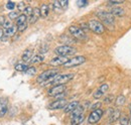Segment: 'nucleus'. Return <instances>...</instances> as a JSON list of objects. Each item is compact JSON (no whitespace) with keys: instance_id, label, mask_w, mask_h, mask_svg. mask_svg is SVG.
<instances>
[{"instance_id":"f257e3e1","label":"nucleus","mask_w":131,"mask_h":125,"mask_svg":"<svg viewBox=\"0 0 131 125\" xmlns=\"http://www.w3.org/2000/svg\"><path fill=\"white\" fill-rule=\"evenodd\" d=\"M59 75V71L57 69H51V70H47L42 72L38 77L36 78V82L39 84H48L50 81H52Z\"/></svg>"},{"instance_id":"f03ea898","label":"nucleus","mask_w":131,"mask_h":125,"mask_svg":"<svg viewBox=\"0 0 131 125\" xmlns=\"http://www.w3.org/2000/svg\"><path fill=\"white\" fill-rule=\"evenodd\" d=\"M54 53L58 56L68 58V56H72L76 53V48L73 47L72 46H70V45H63V46H59V47H56Z\"/></svg>"},{"instance_id":"7ed1b4c3","label":"nucleus","mask_w":131,"mask_h":125,"mask_svg":"<svg viewBox=\"0 0 131 125\" xmlns=\"http://www.w3.org/2000/svg\"><path fill=\"white\" fill-rule=\"evenodd\" d=\"M98 18L101 20V22L107 24V25H113L115 23V17L109 11H105V10H100L97 13Z\"/></svg>"},{"instance_id":"20e7f679","label":"nucleus","mask_w":131,"mask_h":125,"mask_svg":"<svg viewBox=\"0 0 131 125\" xmlns=\"http://www.w3.org/2000/svg\"><path fill=\"white\" fill-rule=\"evenodd\" d=\"M89 25V29L91 31H93L94 33H97V34H102L104 33L105 31V26L104 24L99 21V20H96V19H91L88 23Z\"/></svg>"},{"instance_id":"39448f33","label":"nucleus","mask_w":131,"mask_h":125,"mask_svg":"<svg viewBox=\"0 0 131 125\" xmlns=\"http://www.w3.org/2000/svg\"><path fill=\"white\" fill-rule=\"evenodd\" d=\"M74 78V74H63V75H58L52 81L49 82V84H51L52 86L56 85H65L66 83L70 82L71 80Z\"/></svg>"},{"instance_id":"423d86ee","label":"nucleus","mask_w":131,"mask_h":125,"mask_svg":"<svg viewBox=\"0 0 131 125\" xmlns=\"http://www.w3.org/2000/svg\"><path fill=\"white\" fill-rule=\"evenodd\" d=\"M69 31L70 33L77 39L79 40H84V39H87V34L85 31H83L80 26H77V25H71L69 27Z\"/></svg>"},{"instance_id":"0eeeda50","label":"nucleus","mask_w":131,"mask_h":125,"mask_svg":"<svg viewBox=\"0 0 131 125\" xmlns=\"http://www.w3.org/2000/svg\"><path fill=\"white\" fill-rule=\"evenodd\" d=\"M85 62H86V58L84 56H76V57L69 59V61L64 65V67L65 68H74V67H78L80 65H83Z\"/></svg>"},{"instance_id":"6e6552de","label":"nucleus","mask_w":131,"mask_h":125,"mask_svg":"<svg viewBox=\"0 0 131 125\" xmlns=\"http://www.w3.org/2000/svg\"><path fill=\"white\" fill-rule=\"evenodd\" d=\"M103 113H104V111L101 108L97 110H92V112L90 113V115L88 117V122L90 124L98 123L99 121H100V119L102 118V116H103Z\"/></svg>"},{"instance_id":"1a4fd4ad","label":"nucleus","mask_w":131,"mask_h":125,"mask_svg":"<svg viewBox=\"0 0 131 125\" xmlns=\"http://www.w3.org/2000/svg\"><path fill=\"white\" fill-rule=\"evenodd\" d=\"M67 89L66 85H56V86H52L49 91H48V95L50 97H57L61 94H64Z\"/></svg>"},{"instance_id":"9d476101","label":"nucleus","mask_w":131,"mask_h":125,"mask_svg":"<svg viewBox=\"0 0 131 125\" xmlns=\"http://www.w3.org/2000/svg\"><path fill=\"white\" fill-rule=\"evenodd\" d=\"M67 104H68L67 100H65V99H58V100H56V101L49 103V108L51 110H60V109L65 108Z\"/></svg>"},{"instance_id":"9b49d317","label":"nucleus","mask_w":131,"mask_h":125,"mask_svg":"<svg viewBox=\"0 0 131 125\" xmlns=\"http://www.w3.org/2000/svg\"><path fill=\"white\" fill-rule=\"evenodd\" d=\"M108 90H109V85H108V84H103V85H101L98 89L94 92V94H93L94 99H100L101 97H103L105 94L108 92Z\"/></svg>"},{"instance_id":"f8f14e48","label":"nucleus","mask_w":131,"mask_h":125,"mask_svg":"<svg viewBox=\"0 0 131 125\" xmlns=\"http://www.w3.org/2000/svg\"><path fill=\"white\" fill-rule=\"evenodd\" d=\"M68 61H69V58L58 56V57H54L53 59H51L49 64L52 67H59V66H64Z\"/></svg>"},{"instance_id":"ddd939ff","label":"nucleus","mask_w":131,"mask_h":125,"mask_svg":"<svg viewBox=\"0 0 131 125\" xmlns=\"http://www.w3.org/2000/svg\"><path fill=\"white\" fill-rule=\"evenodd\" d=\"M8 112V101L5 98H0V118L4 117Z\"/></svg>"},{"instance_id":"4468645a","label":"nucleus","mask_w":131,"mask_h":125,"mask_svg":"<svg viewBox=\"0 0 131 125\" xmlns=\"http://www.w3.org/2000/svg\"><path fill=\"white\" fill-rule=\"evenodd\" d=\"M120 115H121L120 110L110 109V114H109V122H110V123H113V122H115V121L119 120V119H120Z\"/></svg>"},{"instance_id":"2eb2a0df","label":"nucleus","mask_w":131,"mask_h":125,"mask_svg":"<svg viewBox=\"0 0 131 125\" xmlns=\"http://www.w3.org/2000/svg\"><path fill=\"white\" fill-rule=\"evenodd\" d=\"M79 105H80V103H79L78 101L70 102V103H68V104L66 105V107L64 108V112H65V113H72Z\"/></svg>"},{"instance_id":"dca6fc26","label":"nucleus","mask_w":131,"mask_h":125,"mask_svg":"<svg viewBox=\"0 0 131 125\" xmlns=\"http://www.w3.org/2000/svg\"><path fill=\"white\" fill-rule=\"evenodd\" d=\"M33 57V51L31 49H25L21 55V60L24 62H28L31 61Z\"/></svg>"},{"instance_id":"f3484780","label":"nucleus","mask_w":131,"mask_h":125,"mask_svg":"<svg viewBox=\"0 0 131 125\" xmlns=\"http://www.w3.org/2000/svg\"><path fill=\"white\" fill-rule=\"evenodd\" d=\"M40 16V13H39V8H33V13L32 15L28 18V22L29 23H35L37 21V19L39 18Z\"/></svg>"},{"instance_id":"a211bd4d","label":"nucleus","mask_w":131,"mask_h":125,"mask_svg":"<svg viewBox=\"0 0 131 125\" xmlns=\"http://www.w3.org/2000/svg\"><path fill=\"white\" fill-rule=\"evenodd\" d=\"M85 120V114L71 117V124L72 125H80Z\"/></svg>"},{"instance_id":"6ab92c4d","label":"nucleus","mask_w":131,"mask_h":125,"mask_svg":"<svg viewBox=\"0 0 131 125\" xmlns=\"http://www.w3.org/2000/svg\"><path fill=\"white\" fill-rule=\"evenodd\" d=\"M109 12L114 16V17L115 16H123L125 14V11L121 7H112Z\"/></svg>"},{"instance_id":"aec40b11","label":"nucleus","mask_w":131,"mask_h":125,"mask_svg":"<svg viewBox=\"0 0 131 125\" xmlns=\"http://www.w3.org/2000/svg\"><path fill=\"white\" fill-rule=\"evenodd\" d=\"M3 32H4V35H5V36H7V37H11V36H13V35L17 32V26L16 25H13V26H11L10 28L3 29Z\"/></svg>"},{"instance_id":"412c9836","label":"nucleus","mask_w":131,"mask_h":125,"mask_svg":"<svg viewBox=\"0 0 131 125\" xmlns=\"http://www.w3.org/2000/svg\"><path fill=\"white\" fill-rule=\"evenodd\" d=\"M43 61H45V56L38 54V55H33V57H32V59H31V61H30V62H31L32 65H36V64H40V62H42Z\"/></svg>"},{"instance_id":"4be33fe9","label":"nucleus","mask_w":131,"mask_h":125,"mask_svg":"<svg viewBox=\"0 0 131 125\" xmlns=\"http://www.w3.org/2000/svg\"><path fill=\"white\" fill-rule=\"evenodd\" d=\"M39 13L41 17H47L49 13V6L48 4H42L39 8Z\"/></svg>"},{"instance_id":"5701e85b","label":"nucleus","mask_w":131,"mask_h":125,"mask_svg":"<svg viewBox=\"0 0 131 125\" xmlns=\"http://www.w3.org/2000/svg\"><path fill=\"white\" fill-rule=\"evenodd\" d=\"M28 68H29V66L27 64H24V62H17L14 66V69L17 72H25Z\"/></svg>"},{"instance_id":"b1692460","label":"nucleus","mask_w":131,"mask_h":125,"mask_svg":"<svg viewBox=\"0 0 131 125\" xmlns=\"http://www.w3.org/2000/svg\"><path fill=\"white\" fill-rule=\"evenodd\" d=\"M27 17L24 15V14H20V15L18 16V18L16 19V26H19V25H21V24H23V23H26L27 22Z\"/></svg>"},{"instance_id":"393cba45","label":"nucleus","mask_w":131,"mask_h":125,"mask_svg":"<svg viewBox=\"0 0 131 125\" xmlns=\"http://www.w3.org/2000/svg\"><path fill=\"white\" fill-rule=\"evenodd\" d=\"M33 13V8L30 6V5H27V6H25V8H24V10H23V14L26 16L27 18H29L30 16L32 15Z\"/></svg>"},{"instance_id":"a878e982","label":"nucleus","mask_w":131,"mask_h":125,"mask_svg":"<svg viewBox=\"0 0 131 125\" xmlns=\"http://www.w3.org/2000/svg\"><path fill=\"white\" fill-rule=\"evenodd\" d=\"M124 103H125V97L123 95H120L115 99V104L117 106H122L124 105Z\"/></svg>"},{"instance_id":"bb28decb","label":"nucleus","mask_w":131,"mask_h":125,"mask_svg":"<svg viewBox=\"0 0 131 125\" xmlns=\"http://www.w3.org/2000/svg\"><path fill=\"white\" fill-rule=\"evenodd\" d=\"M5 7H6L8 10L13 11V9L16 7V3H15V2H13V1H7V2H6V4H5Z\"/></svg>"},{"instance_id":"cd10ccee","label":"nucleus","mask_w":131,"mask_h":125,"mask_svg":"<svg viewBox=\"0 0 131 125\" xmlns=\"http://www.w3.org/2000/svg\"><path fill=\"white\" fill-rule=\"evenodd\" d=\"M119 123H120V125H128L129 124V117L121 116L119 119Z\"/></svg>"},{"instance_id":"c85d7f7f","label":"nucleus","mask_w":131,"mask_h":125,"mask_svg":"<svg viewBox=\"0 0 131 125\" xmlns=\"http://www.w3.org/2000/svg\"><path fill=\"white\" fill-rule=\"evenodd\" d=\"M19 15H20V14H19L18 11H14V10H13V11H11V12L8 14V18H9L10 20H12V19H15V20H16Z\"/></svg>"},{"instance_id":"c756f323","label":"nucleus","mask_w":131,"mask_h":125,"mask_svg":"<svg viewBox=\"0 0 131 125\" xmlns=\"http://www.w3.org/2000/svg\"><path fill=\"white\" fill-rule=\"evenodd\" d=\"M113 101H114V96H113V95H108V96H106L105 99H104V102H105L106 104H111Z\"/></svg>"},{"instance_id":"7c9ffc66","label":"nucleus","mask_w":131,"mask_h":125,"mask_svg":"<svg viewBox=\"0 0 131 125\" xmlns=\"http://www.w3.org/2000/svg\"><path fill=\"white\" fill-rule=\"evenodd\" d=\"M25 3L23 2V1H19L18 3L16 4V8L18 9V11H23L24 10V8H25Z\"/></svg>"},{"instance_id":"2f4dec72","label":"nucleus","mask_w":131,"mask_h":125,"mask_svg":"<svg viewBox=\"0 0 131 125\" xmlns=\"http://www.w3.org/2000/svg\"><path fill=\"white\" fill-rule=\"evenodd\" d=\"M2 26H3V29H7V28H10L11 26H13V24H12V21L10 19H8V20H5V22Z\"/></svg>"},{"instance_id":"473e14b6","label":"nucleus","mask_w":131,"mask_h":125,"mask_svg":"<svg viewBox=\"0 0 131 125\" xmlns=\"http://www.w3.org/2000/svg\"><path fill=\"white\" fill-rule=\"evenodd\" d=\"M24 73L27 74V75H30V76H31V75H34V74L36 73V69H35L34 67H29Z\"/></svg>"},{"instance_id":"72a5a7b5","label":"nucleus","mask_w":131,"mask_h":125,"mask_svg":"<svg viewBox=\"0 0 131 125\" xmlns=\"http://www.w3.org/2000/svg\"><path fill=\"white\" fill-rule=\"evenodd\" d=\"M27 26H28V23H27V22H26V23H23V24L17 26V31H19V32H23V31L27 28Z\"/></svg>"},{"instance_id":"f704fd0d","label":"nucleus","mask_w":131,"mask_h":125,"mask_svg":"<svg viewBox=\"0 0 131 125\" xmlns=\"http://www.w3.org/2000/svg\"><path fill=\"white\" fill-rule=\"evenodd\" d=\"M52 5H53V9H54V10H57V11H61V10H62L60 1H54V2L52 3Z\"/></svg>"},{"instance_id":"c9c22d12","label":"nucleus","mask_w":131,"mask_h":125,"mask_svg":"<svg viewBox=\"0 0 131 125\" xmlns=\"http://www.w3.org/2000/svg\"><path fill=\"white\" fill-rule=\"evenodd\" d=\"M80 28H81L83 31L87 32V30H89V25H88V23L82 22V23H81V25H80Z\"/></svg>"},{"instance_id":"e433bc0d","label":"nucleus","mask_w":131,"mask_h":125,"mask_svg":"<svg viewBox=\"0 0 131 125\" xmlns=\"http://www.w3.org/2000/svg\"><path fill=\"white\" fill-rule=\"evenodd\" d=\"M60 4H61V7L63 10H66L69 6V1H60Z\"/></svg>"},{"instance_id":"4c0bfd02","label":"nucleus","mask_w":131,"mask_h":125,"mask_svg":"<svg viewBox=\"0 0 131 125\" xmlns=\"http://www.w3.org/2000/svg\"><path fill=\"white\" fill-rule=\"evenodd\" d=\"M77 4L79 7H85L86 5H88V1H85V0H79L77 1Z\"/></svg>"},{"instance_id":"58836bf2","label":"nucleus","mask_w":131,"mask_h":125,"mask_svg":"<svg viewBox=\"0 0 131 125\" xmlns=\"http://www.w3.org/2000/svg\"><path fill=\"white\" fill-rule=\"evenodd\" d=\"M101 105H102V103L101 102H97V103H95L93 106H92V109L93 110H97V109H100V107H101Z\"/></svg>"},{"instance_id":"ea45409f","label":"nucleus","mask_w":131,"mask_h":125,"mask_svg":"<svg viewBox=\"0 0 131 125\" xmlns=\"http://www.w3.org/2000/svg\"><path fill=\"white\" fill-rule=\"evenodd\" d=\"M108 3L111 5H120V4H123L124 1H109Z\"/></svg>"},{"instance_id":"a19ab883","label":"nucleus","mask_w":131,"mask_h":125,"mask_svg":"<svg viewBox=\"0 0 131 125\" xmlns=\"http://www.w3.org/2000/svg\"><path fill=\"white\" fill-rule=\"evenodd\" d=\"M5 16L4 15H0V25H3L4 22H5Z\"/></svg>"},{"instance_id":"79ce46f5","label":"nucleus","mask_w":131,"mask_h":125,"mask_svg":"<svg viewBox=\"0 0 131 125\" xmlns=\"http://www.w3.org/2000/svg\"><path fill=\"white\" fill-rule=\"evenodd\" d=\"M3 35H4L3 29H0V39H2V38H3Z\"/></svg>"},{"instance_id":"37998d69","label":"nucleus","mask_w":131,"mask_h":125,"mask_svg":"<svg viewBox=\"0 0 131 125\" xmlns=\"http://www.w3.org/2000/svg\"><path fill=\"white\" fill-rule=\"evenodd\" d=\"M129 123H130V125H131V113H130V117H129Z\"/></svg>"},{"instance_id":"c03bdc74","label":"nucleus","mask_w":131,"mask_h":125,"mask_svg":"<svg viewBox=\"0 0 131 125\" xmlns=\"http://www.w3.org/2000/svg\"><path fill=\"white\" fill-rule=\"evenodd\" d=\"M129 110H130V113H131V104H130V107H129Z\"/></svg>"}]
</instances>
